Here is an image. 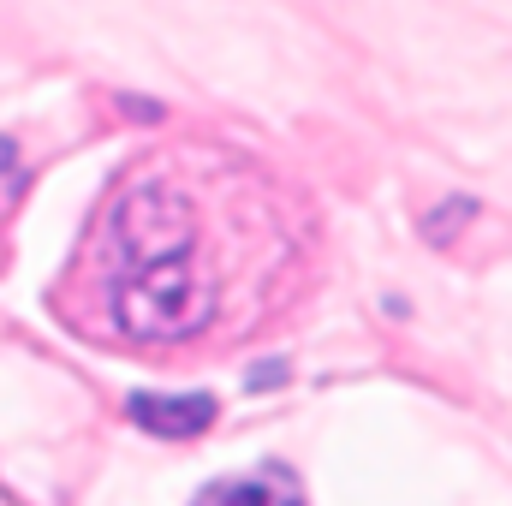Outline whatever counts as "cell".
<instances>
[{
	"instance_id": "obj_1",
	"label": "cell",
	"mask_w": 512,
	"mask_h": 506,
	"mask_svg": "<svg viewBox=\"0 0 512 506\" xmlns=\"http://www.w3.org/2000/svg\"><path fill=\"white\" fill-rule=\"evenodd\" d=\"M316 274V215L274 167L221 143L137 155L90 215L54 310L96 346L143 358L262 340Z\"/></svg>"
},
{
	"instance_id": "obj_2",
	"label": "cell",
	"mask_w": 512,
	"mask_h": 506,
	"mask_svg": "<svg viewBox=\"0 0 512 506\" xmlns=\"http://www.w3.org/2000/svg\"><path fill=\"white\" fill-rule=\"evenodd\" d=\"M131 417H137L143 429H155V435H173V441H185V435H203V429L215 423V399H209V393H185V399L131 393Z\"/></svg>"
},
{
	"instance_id": "obj_3",
	"label": "cell",
	"mask_w": 512,
	"mask_h": 506,
	"mask_svg": "<svg viewBox=\"0 0 512 506\" xmlns=\"http://www.w3.org/2000/svg\"><path fill=\"white\" fill-rule=\"evenodd\" d=\"M203 501H298V489L292 483H215V489H203Z\"/></svg>"
}]
</instances>
